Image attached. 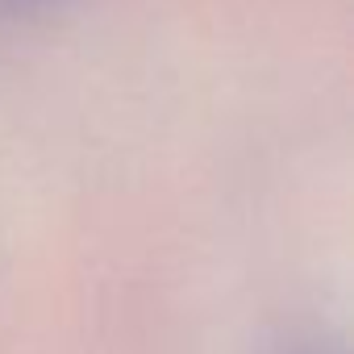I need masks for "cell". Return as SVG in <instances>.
<instances>
[{"label":"cell","mask_w":354,"mask_h":354,"mask_svg":"<svg viewBox=\"0 0 354 354\" xmlns=\"http://www.w3.org/2000/svg\"><path fill=\"white\" fill-rule=\"evenodd\" d=\"M46 5H59V0H0V13H34Z\"/></svg>","instance_id":"obj_1"}]
</instances>
